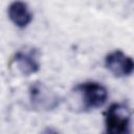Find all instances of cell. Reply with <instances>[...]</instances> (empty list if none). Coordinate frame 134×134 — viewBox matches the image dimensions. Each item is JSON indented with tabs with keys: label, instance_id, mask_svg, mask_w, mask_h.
I'll use <instances>...</instances> for the list:
<instances>
[{
	"label": "cell",
	"instance_id": "cell-1",
	"mask_svg": "<svg viewBox=\"0 0 134 134\" xmlns=\"http://www.w3.org/2000/svg\"><path fill=\"white\" fill-rule=\"evenodd\" d=\"M71 100L80 111H91L103 107L108 98V90L100 83L88 81L77 84L72 89Z\"/></svg>",
	"mask_w": 134,
	"mask_h": 134
},
{
	"label": "cell",
	"instance_id": "cell-3",
	"mask_svg": "<svg viewBox=\"0 0 134 134\" xmlns=\"http://www.w3.org/2000/svg\"><path fill=\"white\" fill-rule=\"evenodd\" d=\"M31 107L38 111H52L61 103V97L41 82H35L28 89Z\"/></svg>",
	"mask_w": 134,
	"mask_h": 134
},
{
	"label": "cell",
	"instance_id": "cell-6",
	"mask_svg": "<svg viewBox=\"0 0 134 134\" xmlns=\"http://www.w3.org/2000/svg\"><path fill=\"white\" fill-rule=\"evenodd\" d=\"M7 13L9 20L19 28H25L32 21V14L25 2H12L8 6Z\"/></svg>",
	"mask_w": 134,
	"mask_h": 134
},
{
	"label": "cell",
	"instance_id": "cell-7",
	"mask_svg": "<svg viewBox=\"0 0 134 134\" xmlns=\"http://www.w3.org/2000/svg\"><path fill=\"white\" fill-rule=\"evenodd\" d=\"M41 134H59L57 131H54L53 129H50V128H47V129H45Z\"/></svg>",
	"mask_w": 134,
	"mask_h": 134
},
{
	"label": "cell",
	"instance_id": "cell-2",
	"mask_svg": "<svg viewBox=\"0 0 134 134\" xmlns=\"http://www.w3.org/2000/svg\"><path fill=\"white\" fill-rule=\"evenodd\" d=\"M131 112L122 104H112L105 112L104 134H131Z\"/></svg>",
	"mask_w": 134,
	"mask_h": 134
},
{
	"label": "cell",
	"instance_id": "cell-4",
	"mask_svg": "<svg viewBox=\"0 0 134 134\" xmlns=\"http://www.w3.org/2000/svg\"><path fill=\"white\" fill-rule=\"evenodd\" d=\"M105 67L117 77L129 76L134 72V59L117 49L106 55Z\"/></svg>",
	"mask_w": 134,
	"mask_h": 134
},
{
	"label": "cell",
	"instance_id": "cell-5",
	"mask_svg": "<svg viewBox=\"0 0 134 134\" xmlns=\"http://www.w3.org/2000/svg\"><path fill=\"white\" fill-rule=\"evenodd\" d=\"M12 61L16 65L19 72L25 76L37 73L41 67L40 52L34 47H26L18 50L14 54Z\"/></svg>",
	"mask_w": 134,
	"mask_h": 134
}]
</instances>
